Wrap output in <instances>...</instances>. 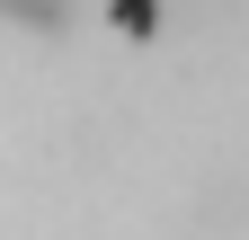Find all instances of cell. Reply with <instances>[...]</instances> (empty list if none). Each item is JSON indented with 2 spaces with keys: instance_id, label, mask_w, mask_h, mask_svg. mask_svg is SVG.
<instances>
[{
  "instance_id": "1",
  "label": "cell",
  "mask_w": 249,
  "mask_h": 240,
  "mask_svg": "<svg viewBox=\"0 0 249 240\" xmlns=\"http://www.w3.org/2000/svg\"><path fill=\"white\" fill-rule=\"evenodd\" d=\"M9 27H62V0H0Z\"/></svg>"
}]
</instances>
